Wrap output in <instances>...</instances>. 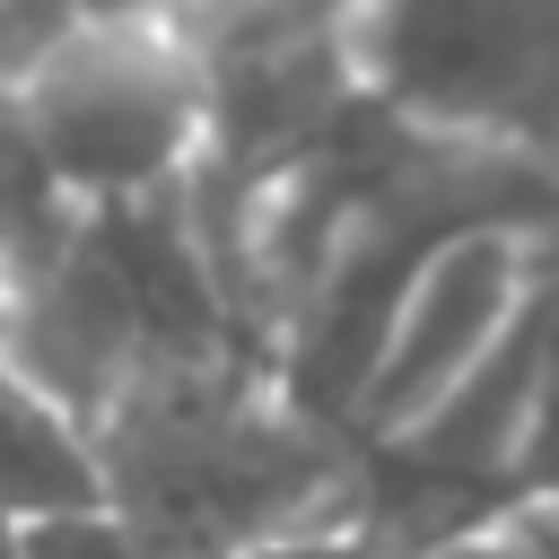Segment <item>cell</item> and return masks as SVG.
I'll use <instances>...</instances> for the list:
<instances>
[{"mask_svg": "<svg viewBox=\"0 0 559 559\" xmlns=\"http://www.w3.org/2000/svg\"><path fill=\"white\" fill-rule=\"evenodd\" d=\"M87 445L105 515L148 559H262L358 515V437L253 349L122 384L87 419Z\"/></svg>", "mask_w": 559, "mask_h": 559, "instance_id": "6da1fadb", "label": "cell"}, {"mask_svg": "<svg viewBox=\"0 0 559 559\" xmlns=\"http://www.w3.org/2000/svg\"><path fill=\"white\" fill-rule=\"evenodd\" d=\"M0 314H9V376L61 402L79 428L157 367L245 349L183 201L79 210L70 245L26 288H9Z\"/></svg>", "mask_w": 559, "mask_h": 559, "instance_id": "7a4b0ae2", "label": "cell"}, {"mask_svg": "<svg viewBox=\"0 0 559 559\" xmlns=\"http://www.w3.org/2000/svg\"><path fill=\"white\" fill-rule=\"evenodd\" d=\"M341 44L384 122L559 175V0H349Z\"/></svg>", "mask_w": 559, "mask_h": 559, "instance_id": "3957f363", "label": "cell"}, {"mask_svg": "<svg viewBox=\"0 0 559 559\" xmlns=\"http://www.w3.org/2000/svg\"><path fill=\"white\" fill-rule=\"evenodd\" d=\"M9 96H17L52 183L79 210L183 201V183L201 166V61L166 9L79 26Z\"/></svg>", "mask_w": 559, "mask_h": 559, "instance_id": "277c9868", "label": "cell"}, {"mask_svg": "<svg viewBox=\"0 0 559 559\" xmlns=\"http://www.w3.org/2000/svg\"><path fill=\"white\" fill-rule=\"evenodd\" d=\"M550 245L559 236H533V227H454V236H437L402 271L341 428L358 445H393V437L428 428L445 402H463L524 341V323L542 306V280H550Z\"/></svg>", "mask_w": 559, "mask_h": 559, "instance_id": "5b68a950", "label": "cell"}, {"mask_svg": "<svg viewBox=\"0 0 559 559\" xmlns=\"http://www.w3.org/2000/svg\"><path fill=\"white\" fill-rule=\"evenodd\" d=\"M79 507H105L87 428L61 402H44L35 384L0 376V515L52 524V515H79Z\"/></svg>", "mask_w": 559, "mask_h": 559, "instance_id": "8992f818", "label": "cell"}, {"mask_svg": "<svg viewBox=\"0 0 559 559\" xmlns=\"http://www.w3.org/2000/svg\"><path fill=\"white\" fill-rule=\"evenodd\" d=\"M70 227H79V201L52 183L35 131H26V114H17V96L0 87V297L26 288V280L70 245Z\"/></svg>", "mask_w": 559, "mask_h": 559, "instance_id": "52a82bcc", "label": "cell"}, {"mask_svg": "<svg viewBox=\"0 0 559 559\" xmlns=\"http://www.w3.org/2000/svg\"><path fill=\"white\" fill-rule=\"evenodd\" d=\"M507 489H515V507L559 515V245H550V280H542V306H533V332H524V419H515Z\"/></svg>", "mask_w": 559, "mask_h": 559, "instance_id": "ba28073f", "label": "cell"}, {"mask_svg": "<svg viewBox=\"0 0 559 559\" xmlns=\"http://www.w3.org/2000/svg\"><path fill=\"white\" fill-rule=\"evenodd\" d=\"M166 0H0V87H17L52 44H70L79 26H105V17H148Z\"/></svg>", "mask_w": 559, "mask_h": 559, "instance_id": "9c48e42d", "label": "cell"}, {"mask_svg": "<svg viewBox=\"0 0 559 559\" xmlns=\"http://www.w3.org/2000/svg\"><path fill=\"white\" fill-rule=\"evenodd\" d=\"M26 559H148L105 507H79V515H52V524H26Z\"/></svg>", "mask_w": 559, "mask_h": 559, "instance_id": "30bf717a", "label": "cell"}, {"mask_svg": "<svg viewBox=\"0 0 559 559\" xmlns=\"http://www.w3.org/2000/svg\"><path fill=\"white\" fill-rule=\"evenodd\" d=\"M419 559H542V550L515 533V515H498V524H480V533H454V542H437V550H419Z\"/></svg>", "mask_w": 559, "mask_h": 559, "instance_id": "8fae6325", "label": "cell"}, {"mask_svg": "<svg viewBox=\"0 0 559 559\" xmlns=\"http://www.w3.org/2000/svg\"><path fill=\"white\" fill-rule=\"evenodd\" d=\"M262 559H384L358 524H332V533H306V542H280V550H262Z\"/></svg>", "mask_w": 559, "mask_h": 559, "instance_id": "7c38bea8", "label": "cell"}, {"mask_svg": "<svg viewBox=\"0 0 559 559\" xmlns=\"http://www.w3.org/2000/svg\"><path fill=\"white\" fill-rule=\"evenodd\" d=\"M515 533H524L542 559H559V515H550V507H515Z\"/></svg>", "mask_w": 559, "mask_h": 559, "instance_id": "4fadbf2b", "label": "cell"}, {"mask_svg": "<svg viewBox=\"0 0 559 559\" xmlns=\"http://www.w3.org/2000/svg\"><path fill=\"white\" fill-rule=\"evenodd\" d=\"M0 559H26V524H9V515H0Z\"/></svg>", "mask_w": 559, "mask_h": 559, "instance_id": "5bb4252c", "label": "cell"}, {"mask_svg": "<svg viewBox=\"0 0 559 559\" xmlns=\"http://www.w3.org/2000/svg\"><path fill=\"white\" fill-rule=\"evenodd\" d=\"M0 376H9V314H0Z\"/></svg>", "mask_w": 559, "mask_h": 559, "instance_id": "9a60e30c", "label": "cell"}]
</instances>
